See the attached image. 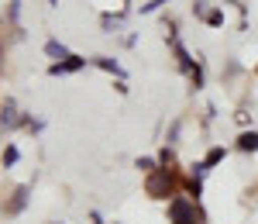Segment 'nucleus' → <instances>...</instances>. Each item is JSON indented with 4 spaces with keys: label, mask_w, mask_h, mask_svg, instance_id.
Here are the masks:
<instances>
[{
    "label": "nucleus",
    "mask_w": 258,
    "mask_h": 224,
    "mask_svg": "<svg viewBox=\"0 0 258 224\" xmlns=\"http://www.w3.org/2000/svg\"><path fill=\"white\" fill-rule=\"evenodd\" d=\"M138 169H145V173H152V169H155V162H152V159H138Z\"/></svg>",
    "instance_id": "9d476101"
},
{
    "label": "nucleus",
    "mask_w": 258,
    "mask_h": 224,
    "mask_svg": "<svg viewBox=\"0 0 258 224\" xmlns=\"http://www.w3.org/2000/svg\"><path fill=\"white\" fill-rule=\"evenodd\" d=\"M80 66H83V59H76V55H69L66 62H55V66H52V76H59V73H76Z\"/></svg>",
    "instance_id": "20e7f679"
},
{
    "label": "nucleus",
    "mask_w": 258,
    "mask_h": 224,
    "mask_svg": "<svg viewBox=\"0 0 258 224\" xmlns=\"http://www.w3.org/2000/svg\"><path fill=\"white\" fill-rule=\"evenodd\" d=\"M14 114H18V110H14V103L7 100V103H4V114H0V124H4V128H14V124H18Z\"/></svg>",
    "instance_id": "423d86ee"
},
{
    "label": "nucleus",
    "mask_w": 258,
    "mask_h": 224,
    "mask_svg": "<svg viewBox=\"0 0 258 224\" xmlns=\"http://www.w3.org/2000/svg\"><path fill=\"white\" fill-rule=\"evenodd\" d=\"M220 159H224V148H214V152L207 155V165H217Z\"/></svg>",
    "instance_id": "1a4fd4ad"
},
{
    "label": "nucleus",
    "mask_w": 258,
    "mask_h": 224,
    "mask_svg": "<svg viewBox=\"0 0 258 224\" xmlns=\"http://www.w3.org/2000/svg\"><path fill=\"white\" fill-rule=\"evenodd\" d=\"M238 148H241V152H255V148H258V135H255V131H244V135L238 138Z\"/></svg>",
    "instance_id": "39448f33"
},
{
    "label": "nucleus",
    "mask_w": 258,
    "mask_h": 224,
    "mask_svg": "<svg viewBox=\"0 0 258 224\" xmlns=\"http://www.w3.org/2000/svg\"><path fill=\"white\" fill-rule=\"evenodd\" d=\"M48 55H62V59H69V52H66L62 45H55V41H48Z\"/></svg>",
    "instance_id": "6e6552de"
},
{
    "label": "nucleus",
    "mask_w": 258,
    "mask_h": 224,
    "mask_svg": "<svg viewBox=\"0 0 258 224\" xmlns=\"http://www.w3.org/2000/svg\"><path fill=\"white\" fill-rule=\"evenodd\" d=\"M207 214L200 210V204L186 200V197H172L169 204V224H203Z\"/></svg>",
    "instance_id": "f03ea898"
},
{
    "label": "nucleus",
    "mask_w": 258,
    "mask_h": 224,
    "mask_svg": "<svg viewBox=\"0 0 258 224\" xmlns=\"http://www.w3.org/2000/svg\"><path fill=\"white\" fill-rule=\"evenodd\" d=\"M18 155H21V152L14 148V145H11V148L4 152V165H14V162H18Z\"/></svg>",
    "instance_id": "0eeeda50"
},
{
    "label": "nucleus",
    "mask_w": 258,
    "mask_h": 224,
    "mask_svg": "<svg viewBox=\"0 0 258 224\" xmlns=\"http://www.w3.org/2000/svg\"><path fill=\"white\" fill-rule=\"evenodd\" d=\"M176 186H179V180H176L172 169H152L145 190H148V197H155V200H169V197L176 193Z\"/></svg>",
    "instance_id": "f257e3e1"
},
{
    "label": "nucleus",
    "mask_w": 258,
    "mask_h": 224,
    "mask_svg": "<svg viewBox=\"0 0 258 224\" xmlns=\"http://www.w3.org/2000/svg\"><path fill=\"white\" fill-rule=\"evenodd\" d=\"M24 204H28V186H18L14 197H11V204H7V214H21Z\"/></svg>",
    "instance_id": "7ed1b4c3"
}]
</instances>
